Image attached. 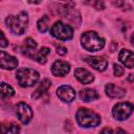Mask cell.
I'll list each match as a JSON object with an SVG mask.
<instances>
[{
    "instance_id": "f1b7e54d",
    "label": "cell",
    "mask_w": 134,
    "mask_h": 134,
    "mask_svg": "<svg viewBox=\"0 0 134 134\" xmlns=\"http://www.w3.org/2000/svg\"><path fill=\"white\" fill-rule=\"evenodd\" d=\"M131 43H132V45H134V34L131 36Z\"/></svg>"
},
{
    "instance_id": "277c9868",
    "label": "cell",
    "mask_w": 134,
    "mask_h": 134,
    "mask_svg": "<svg viewBox=\"0 0 134 134\" xmlns=\"http://www.w3.org/2000/svg\"><path fill=\"white\" fill-rule=\"evenodd\" d=\"M39 73L31 68H22L16 72V77L18 84L21 87H30L34 86L39 80Z\"/></svg>"
},
{
    "instance_id": "7a4b0ae2",
    "label": "cell",
    "mask_w": 134,
    "mask_h": 134,
    "mask_svg": "<svg viewBox=\"0 0 134 134\" xmlns=\"http://www.w3.org/2000/svg\"><path fill=\"white\" fill-rule=\"evenodd\" d=\"M76 121L84 128H92L100 124V117L87 108H81L76 112Z\"/></svg>"
},
{
    "instance_id": "6da1fadb",
    "label": "cell",
    "mask_w": 134,
    "mask_h": 134,
    "mask_svg": "<svg viewBox=\"0 0 134 134\" xmlns=\"http://www.w3.org/2000/svg\"><path fill=\"white\" fill-rule=\"evenodd\" d=\"M7 27L15 35H22L28 24V16L25 12H20L16 16H8L5 20Z\"/></svg>"
},
{
    "instance_id": "5b68a950",
    "label": "cell",
    "mask_w": 134,
    "mask_h": 134,
    "mask_svg": "<svg viewBox=\"0 0 134 134\" xmlns=\"http://www.w3.org/2000/svg\"><path fill=\"white\" fill-rule=\"evenodd\" d=\"M50 34H51V36H53L54 38H57L59 40L67 41L72 38L73 30L69 25L64 24L61 21H58L50 28Z\"/></svg>"
},
{
    "instance_id": "2e32d148",
    "label": "cell",
    "mask_w": 134,
    "mask_h": 134,
    "mask_svg": "<svg viewBox=\"0 0 134 134\" xmlns=\"http://www.w3.org/2000/svg\"><path fill=\"white\" fill-rule=\"evenodd\" d=\"M80 97L82 100L88 103V102H92V100H95L98 98V95L97 93L93 90V89H83L81 90L80 92Z\"/></svg>"
},
{
    "instance_id": "9a60e30c",
    "label": "cell",
    "mask_w": 134,
    "mask_h": 134,
    "mask_svg": "<svg viewBox=\"0 0 134 134\" xmlns=\"http://www.w3.org/2000/svg\"><path fill=\"white\" fill-rule=\"evenodd\" d=\"M50 86H51V82L48 80V79H45V80H43L40 84H39V86H38V88L34 91V93H32V97L34 98H39V97H41L49 88H50Z\"/></svg>"
},
{
    "instance_id": "d4e9b609",
    "label": "cell",
    "mask_w": 134,
    "mask_h": 134,
    "mask_svg": "<svg viewBox=\"0 0 134 134\" xmlns=\"http://www.w3.org/2000/svg\"><path fill=\"white\" fill-rule=\"evenodd\" d=\"M94 7L97 8V9H104L105 6H104L103 1H100V0H96L95 3H94Z\"/></svg>"
},
{
    "instance_id": "484cf974",
    "label": "cell",
    "mask_w": 134,
    "mask_h": 134,
    "mask_svg": "<svg viewBox=\"0 0 134 134\" xmlns=\"http://www.w3.org/2000/svg\"><path fill=\"white\" fill-rule=\"evenodd\" d=\"M113 4L117 7H120L124 4V0H113Z\"/></svg>"
},
{
    "instance_id": "ffe728a7",
    "label": "cell",
    "mask_w": 134,
    "mask_h": 134,
    "mask_svg": "<svg viewBox=\"0 0 134 134\" xmlns=\"http://www.w3.org/2000/svg\"><path fill=\"white\" fill-rule=\"evenodd\" d=\"M24 42H25L24 45H25V48H26V53H27V51H34V49L37 47V43L31 38H27Z\"/></svg>"
},
{
    "instance_id": "f546056e",
    "label": "cell",
    "mask_w": 134,
    "mask_h": 134,
    "mask_svg": "<svg viewBox=\"0 0 134 134\" xmlns=\"http://www.w3.org/2000/svg\"><path fill=\"white\" fill-rule=\"evenodd\" d=\"M62 1H65V2H69V1H71V0H62Z\"/></svg>"
},
{
    "instance_id": "cb8c5ba5",
    "label": "cell",
    "mask_w": 134,
    "mask_h": 134,
    "mask_svg": "<svg viewBox=\"0 0 134 134\" xmlns=\"http://www.w3.org/2000/svg\"><path fill=\"white\" fill-rule=\"evenodd\" d=\"M0 36H1V41H0V46L1 47H5V46H7V41H6V39H5V37H4V34L3 32H1L0 34Z\"/></svg>"
},
{
    "instance_id": "7c38bea8",
    "label": "cell",
    "mask_w": 134,
    "mask_h": 134,
    "mask_svg": "<svg viewBox=\"0 0 134 134\" xmlns=\"http://www.w3.org/2000/svg\"><path fill=\"white\" fill-rule=\"evenodd\" d=\"M119 61L128 68L134 67V52L130 51L129 49H121L118 54Z\"/></svg>"
},
{
    "instance_id": "52a82bcc",
    "label": "cell",
    "mask_w": 134,
    "mask_h": 134,
    "mask_svg": "<svg viewBox=\"0 0 134 134\" xmlns=\"http://www.w3.org/2000/svg\"><path fill=\"white\" fill-rule=\"evenodd\" d=\"M16 114L19 120L24 125L28 124L32 118V110L25 103H19L16 106Z\"/></svg>"
},
{
    "instance_id": "9c48e42d",
    "label": "cell",
    "mask_w": 134,
    "mask_h": 134,
    "mask_svg": "<svg viewBox=\"0 0 134 134\" xmlns=\"http://www.w3.org/2000/svg\"><path fill=\"white\" fill-rule=\"evenodd\" d=\"M69 70H70V65L67 62L61 60L55 61L51 66V73L54 76H64L69 72Z\"/></svg>"
},
{
    "instance_id": "30bf717a",
    "label": "cell",
    "mask_w": 134,
    "mask_h": 134,
    "mask_svg": "<svg viewBox=\"0 0 134 134\" xmlns=\"http://www.w3.org/2000/svg\"><path fill=\"white\" fill-rule=\"evenodd\" d=\"M0 64H1V68L12 70L18 66V60L15 57H12L10 54L2 50L0 52Z\"/></svg>"
},
{
    "instance_id": "ba28073f",
    "label": "cell",
    "mask_w": 134,
    "mask_h": 134,
    "mask_svg": "<svg viewBox=\"0 0 134 134\" xmlns=\"http://www.w3.org/2000/svg\"><path fill=\"white\" fill-rule=\"evenodd\" d=\"M57 95L59 96V98H61L63 102L66 103H70L74 99L75 97V91L73 90V88H71L68 85H63L61 87L58 88L57 90Z\"/></svg>"
},
{
    "instance_id": "ac0fdd59",
    "label": "cell",
    "mask_w": 134,
    "mask_h": 134,
    "mask_svg": "<svg viewBox=\"0 0 134 134\" xmlns=\"http://www.w3.org/2000/svg\"><path fill=\"white\" fill-rule=\"evenodd\" d=\"M1 98L2 99H5V98H9V97H12L14 94H15V91H14V89L9 86V85H7L6 83H1Z\"/></svg>"
},
{
    "instance_id": "44dd1931",
    "label": "cell",
    "mask_w": 134,
    "mask_h": 134,
    "mask_svg": "<svg viewBox=\"0 0 134 134\" xmlns=\"http://www.w3.org/2000/svg\"><path fill=\"white\" fill-rule=\"evenodd\" d=\"M113 70H114V74L116 76H121L124 74V68L120 65H118V64H114Z\"/></svg>"
},
{
    "instance_id": "3957f363",
    "label": "cell",
    "mask_w": 134,
    "mask_h": 134,
    "mask_svg": "<svg viewBox=\"0 0 134 134\" xmlns=\"http://www.w3.org/2000/svg\"><path fill=\"white\" fill-rule=\"evenodd\" d=\"M82 46L87 51H97L105 46V40L94 31H87L81 37Z\"/></svg>"
},
{
    "instance_id": "4fadbf2b",
    "label": "cell",
    "mask_w": 134,
    "mask_h": 134,
    "mask_svg": "<svg viewBox=\"0 0 134 134\" xmlns=\"http://www.w3.org/2000/svg\"><path fill=\"white\" fill-rule=\"evenodd\" d=\"M105 90L107 95L112 98H120L126 94V90L124 88H120L114 84H107Z\"/></svg>"
},
{
    "instance_id": "8992f818",
    "label": "cell",
    "mask_w": 134,
    "mask_h": 134,
    "mask_svg": "<svg viewBox=\"0 0 134 134\" xmlns=\"http://www.w3.org/2000/svg\"><path fill=\"white\" fill-rule=\"evenodd\" d=\"M133 110L134 107L131 103H118L114 106L112 114L117 120H125L132 114Z\"/></svg>"
},
{
    "instance_id": "e0dca14e",
    "label": "cell",
    "mask_w": 134,
    "mask_h": 134,
    "mask_svg": "<svg viewBox=\"0 0 134 134\" xmlns=\"http://www.w3.org/2000/svg\"><path fill=\"white\" fill-rule=\"evenodd\" d=\"M50 53V49L47 48V47H42L36 54L35 59L38 63L40 64H45L46 61H47V55Z\"/></svg>"
},
{
    "instance_id": "5bb4252c",
    "label": "cell",
    "mask_w": 134,
    "mask_h": 134,
    "mask_svg": "<svg viewBox=\"0 0 134 134\" xmlns=\"http://www.w3.org/2000/svg\"><path fill=\"white\" fill-rule=\"evenodd\" d=\"M74 76L82 83V84H89L93 81V75L91 72L84 68H77L74 70Z\"/></svg>"
},
{
    "instance_id": "d6986e66",
    "label": "cell",
    "mask_w": 134,
    "mask_h": 134,
    "mask_svg": "<svg viewBox=\"0 0 134 134\" xmlns=\"http://www.w3.org/2000/svg\"><path fill=\"white\" fill-rule=\"evenodd\" d=\"M37 26H38L39 31L45 32V31L48 29V27H49V18H48L47 16H43V17L38 21Z\"/></svg>"
},
{
    "instance_id": "4316f807",
    "label": "cell",
    "mask_w": 134,
    "mask_h": 134,
    "mask_svg": "<svg viewBox=\"0 0 134 134\" xmlns=\"http://www.w3.org/2000/svg\"><path fill=\"white\" fill-rule=\"evenodd\" d=\"M30 3H34V4H39V3H41V1L42 0H28Z\"/></svg>"
},
{
    "instance_id": "83f0119b",
    "label": "cell",
    "mask_w": 134,
    "mask_h": 134,
    "mask_svg": "<svg viewBox=\"0 0 134 134\" xmlns=\"http://www.w3.org/2000/svg\"><path fill=\"white\" fill-rule=\"evenodd\" d=\"M128 81H130V82H134V74H130V75L128 76Z\"/></svg>"
},
{
    "instance_id": "7402d4cb",
    "label": "cell",
    "mask_w": 134,
    "mask_h": 134,
    "mask_svg": "<svg viewBox=\"0 0 134 134\" xmlns=\"http://www.w3.org/2000/svg\"><path fill=\"white\" fill-rule=\"evenodd\" d=\"M4 132H6V133H18V132H20V128L17 126V125H12L7 130H5Z\"/></svg>"
},
{
    "instance_id": "603a6c76",
    "label": "cell",
    "mask_w": 134,
    "mask_h": 134,
    "mask_svg": "<svg viewBox=\"0 0 134 134\" xmlns=\"http://www.w3.org/2000/svg\"><path fill=\"white\" fill-rule=\"evenodd\" d=\"M57 52H58L60 55H64V54H66L67 49H66V47H64V46H62V45H58V46H57Z\"/></svg>"
},
{
    "instance_id": "8fae6325",
    "label": "cell",
    "mask_w": 134,
    "mask_h": 134,
    "mask_svg": "<svg viewBox=\"0 0 134 134\" xmlns=\"http://www.w3.org/2000/svg\"><path fill=\"white\" fill-rule=\"evenodd\" d=\"M85 61L90 65L92 66L95 70L97 71H104L106 70L107 68V61L106 59L104 58H100V57H88L85 59Z\"/></svg>"
}]
</instances>
